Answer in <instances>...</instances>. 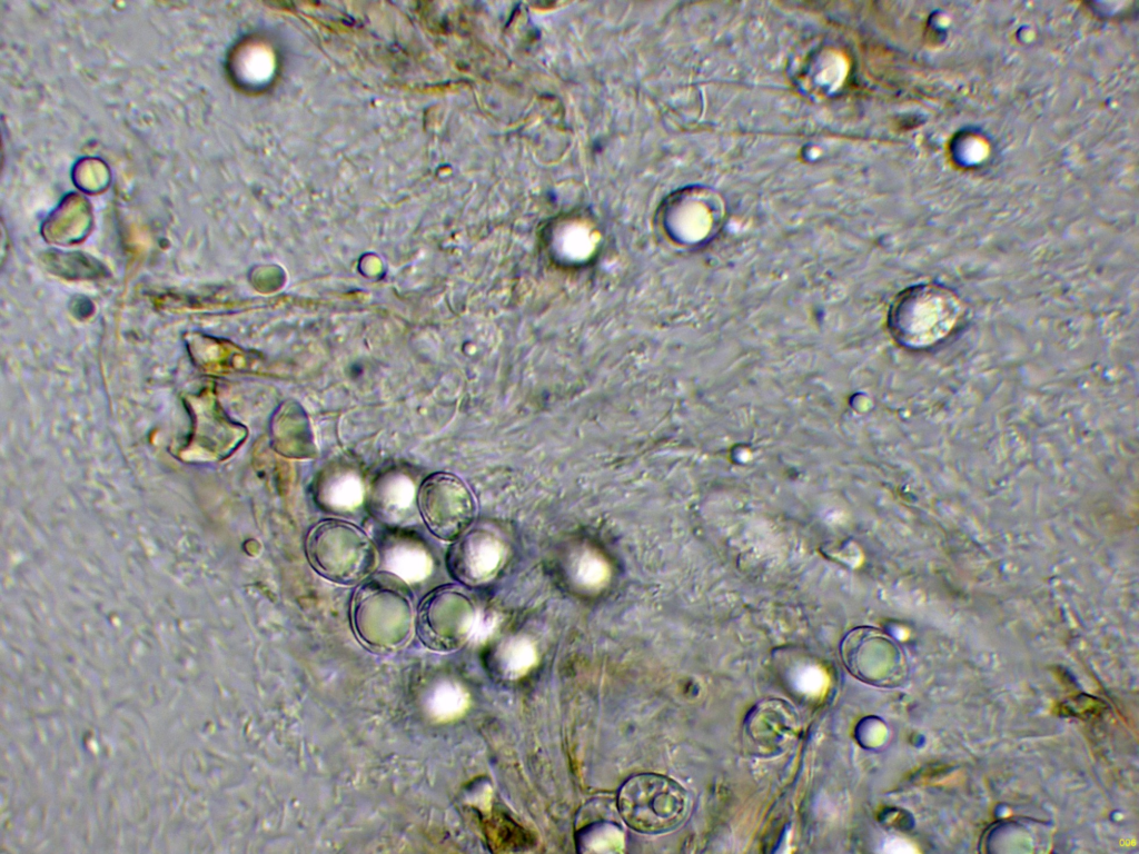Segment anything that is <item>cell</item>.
Returning <instances> with one entry per match:
<instances>
[{
  "mask_svg": "<svg viewBox=\"0 0 1139 854\" xmlns=\"http://www.w3.org/2000/svg\"><path fill=\"white\" fill-rule=\"evenodd\" d=\"M967 309L951 288L934 282L912 285L892 301L887 325L892 339L910 351L933 349L962 326Z\"/></svg>",
  "mask_w": 1139,
  "mask_h": 854,
  "instance_id": "6da1fadb",
  "label": "cell"
},
{
  "mask_svg": "<svg viewBox=\"0 0 1139 854\" xmlns=\"http://www.w3.org/2000/svg\"><path fill=\"white\" fill-rule=\"evenodd\" d=\"M306 556L323 578L354 585L370 576L377 565L373 540L356 525L340 519H325L308 533Z\"/></svg>",
  "mask_w": 1139,
  "mask_h": 854,
  "instance_id": "7a4b0ae2",
  "label": "cell"
},
{
  "mask_svg": "<svg viewBox=\"0 0 1139 854\" xmlns=\"http://www.w3.org/2000/svg\"><path fill=\"white\" fill-rule=\"evenodd\" d=\"M617 807L624 822L633 830L661 834L684 821L689 797L686 791L667 776L638 774L622 786Z\"/></svg>",
  "mask_w": 1139,
  "mask_h": 854,
  "instance_id": "3957f363",
  "label": "cell"
},
{
  "mask_svg": "<svg viewBox=\"0 0 1139 854\" xmlns=\"http://www.w3.org/2000/svg\"><path fill=\"white\" fill-rule=\"evenodd\" d=\"M417 505L428 530L453 543L465 534L476 516V502L468 486L456 475L434 473L422 483Z\"/></svg>",
  "mask_w": 1139,
  "mask_h": 854,
  "instance_id": "277c9868",
  "label": "cell"
},
{
  "mask_svg": "<svg viewBox=\"0 0 1139 854\" xmlns=\"http://www.w3.org/2000/svg\"><path fill=\"white\" fill-rule=\"evenodd\" d=\"M354 617L365 639L376 630L385 635L393 630L399 634V628L408 632L410 605L406 584L392 573L372 574L355 594Z\"/></svg>",
  "mask_w": 1139,
  "mask_h": 854,
  "instance_id": "5b68a950",
  "label": "cell"
},
{
  "mask_svg": "<svg viewBox=\"0 0 1139 854\" xmlns=\"http://www.w3.org/2000/svg\"><path fill=\"white\" fill-rule=\"evenodd\" d=\"M474 618V608L465 594L453 586L439 587L419 607L418 633L433 647L452 648L471 635Z\"/></svg>",
  "mask_w": 1139,
  "mask_h": 854,
  "instance_id": "8992f818",
  "label": "cell"
},
{
  "mask_svg": "<svg viewBox=\"0 0 1139 854\" xmlns=\"http://www.w3.org/2000/svg\"><path fill=\"white\" fill-rule=\"evenodd\" d=\"M502 560L498 540L489 533L467 530L453 542L446 563L448 573L466 585L482 584L497 572Z\"/></svg>",
  "mask_w": 1139,
  "mask_h": 854,
  "instance_id": "52a82bcc",
  "label": "cell"
},
{
  "mask_svg": "<svg viewBox=\"0 0 1139 854\" xmlns=\"http://www.w3.org/2000/svg\"><path fill=\"white\" fill-rule=\"evenodd\" d=\"M499 656L501 668L508 677H519L535 663V651L524 639H515L507 643Z\"/></svg>",
  "mask_w": 1139,
  "mask_h": 854,
  "instance_id": "ba28073f",
  "label": "cell"
},
{
  "mask_svg": "<svg viewBox=\"0 0 1139 854\" xmlns=\"http://www.w3.org/2000/svg\"><path fill=\"white\" fill-rule=\"evenodd\" d=\"M583 845L588 852H620L624 845V838L616 826L601 824L586 833Z\"/></svg>",
  "mask_w": 1139,
  "mask_h": 854,
  "instance_id": "9c48e42d",
  "label": "cell"
},
{
  "mask_svg": "<svg viewBox=\"0 0 1139 854\" xmlns=\"http://www.w3.org/2000/svg\"><path fill=\"white\" fill-rule=\"evenodd\" d=\"M465 706L466 696L458 687L448 686L440 694V708L446 716L457 715Z\"/></svg>",
  "mask_w": 1139,
  "mask_h": 854,
  "instance_id": "30bf717a",
  "label": "cell"
}]
</instances>
